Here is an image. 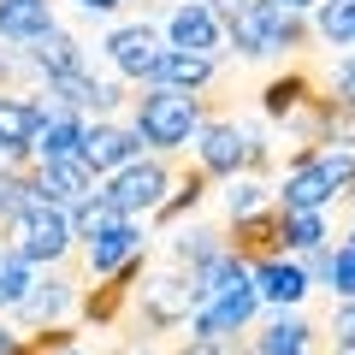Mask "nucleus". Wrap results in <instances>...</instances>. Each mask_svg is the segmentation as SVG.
<instances>
[{"label":"nucleus","mask_w":355,"mask_h":355,"mask_svg":"<svg viewBox=\"0 0 355 355\" xmlns=\"http://www.w3.org/2000/svg\"><path fill=\"white\" fill-rule=\"evenodd\" d=\"M314 24H302V12L279 6V0H249L237 18H225V42L243 60H266V53H296L308 48Z\"/></svg>","instance_id":"nucleus-1"},{"label":"nucleus","mask_w":355,"mask_h":355,"mask_svg":"<svg viewBox=\"0 0 355 355\" xmlns=\"http://www.w3.org/2000/svg\"><path fill=\"white\" fill-rule=\"evenodd\" d=\"M207 125V107L202 95H184V89H142L137 95V137L148 142L154 154H172L184 148V142H196Z\"/></svg>","instance_id":"nucleus-2"},{"label":"nucleus","mask_w":355,"mask_h":355,"mask_svg":"<svg viewBox=\"0 0 355 355\" xmlns=\"http://www.w3.org/2000/svg\"><path fill=\"white\" fill-rule=\"evenodd\" d=\"M6 243H12L30 266H65L77 254L71 214H65V207H48V202H36L30 214H18L12 225H6Z\"/></svg>","instance_id":"nucleus-3"},{"label":"nucleus","mask_w":355,"mask_h":355,"mask_svg":"<svg viewBox=\"0 0 355 355\" xmlns=\"http://www.w3.org/2000/svg\"><path fill=\"white\" fill-rule=\"evenodd\" d=\"M196 166L207 178H243V172H261L266 166V148L254 137H243L231 119H207L202 137H196Z\"/></svg>","instance_id":"nucleus-4"},{"label":"nucleus","mask_w":355,"mask_h":355,"mask_svg":"<svg viewBox=\"0 0 355 355\" xmlns=\"http://www.w3.org/2000/svg\"><path fill=\"white\" fill-rule=\"evenodd\" d=\"M166 190H172V166H166L160 154H154V160L125 166V172H113V178L101 184V196H107V202H113L125 219H137V214H160V207L172 202Z\"/></svg>","instance_id":"nucleus-5"},{"label":"nucleus","mask_w":355,"mask_h":355,"mask_svg":"<svg viewBox=\"0 0 355 355\" xmlns=\"http://www.w3.org/2000/svg\"><path fill=\"white\" fill-rule=\"evenodd\" d=\"M202 302H207L202 279H196V272H184V266L142 284V320H148V326H160V331H172V326H184V320H196V308H202Z\"/></svg>","instance_id":"nucleus-6"},{"label":"nucleus","mask_w":355,"mask_h":355,"mask_svg":"<svg viewBox=\"0 0 355 355\" xmlns=\"http://www.w3.org/2000/svg\"><path fill=\"white\" fill-rule=\"evenodd\" d=\"M166 36L160 30H148V24H125V30H113L107 36V60H113V71L119 77H130V83H160V65H166Z\"/></svg>","instance_id":"nucleus-7"},{"label":"nucleus","mask_w":355,"mask_h":355,"mask_svg":"<svg viewBox=\"0 0 355 355\" xmlns=\"http://www.w3.org/2000/svg\"><path fill=\"white\" fill-rule=\"evenodd\" d=\"M166 48L178 53H214L225 48V18L207 6V0H184V6H172V18H166Z\"/></svg>","instance_id":"nucleus-8"},{"label":"nucleus","mask_w":355,"mask_h":355,"mask_svg":"<svg viewBox=\"0 0 355 355\" xmlns=\"http://www.w3.org/2000/svg\"><path fill=\"white\" fill-rule=\"evenodd\" d=\"M77 249H83V272L89 279H113V272H125L130 261H148V231H142L137 219H125V225H113L107 237L77 243Z\"/></svg>","instance_id":"nucleus-9"},{"label":"nucleus","mask_w":355,"mask_h":355,"mask_svg":"<svg viewBox=\"0 0 355 355\" xmlns=\"http://www.w3.org/2000/svg\"><path fill=\"white\" fill-rule=\"evenodd\" d=\"M231 254H237L243 266H261V261H279L284 249H291V243H284V207L272 202L266 207V214H249V219H237V225H231Z\"/></svg>","instance_id":"nucleus-10"},{"label":"nucleus","mask_w":355,"mask_h":355,"mask_svg":"<svg viewBox=\"0 0 355 355\" xmlns=\"http://www.w3.org/2000/svg\"><path fill=\"white\" fill-rule=\"evenodd\" d=\"M95 178H101V172H95L83 154H71V160H42V202L77 214L89 196H101V190H95Z\"/></svg>","instance_id":"nucleus-11"},{"label":"nucleus","mask_w":355,"mask_h":355,"mask_svg":"<svg viewBox=\"0 0 355 355\" xmlns=\"http://www.w3.org/2000/svg\"><path fill=\"white\" fill-rule=\"evenodd\" d=\"M42 101L30 95H0V148L6 160H36V137H42Z\"/></svg>","instance_id":"nucleus-12"},{"label":"nucleus","mask_w":355,"mask_h":355,"mask_svg":"<svg viewBox=\"0 0 355 355\" xmlns=\"http://www.w3.org/2000/svg\"><path fill=\"white\" fill-rule=\"evenodd\" d=\"M137 154H142V137H137V125H89V137H83V160L95 166V172H125V166H137Z\"/></svg>","instance_id":"nucleus-13"},{"label":"nucleus","mask_w":355,"mask_h":355,"mask_svg":"<svg viewBox=\"0 0 355 355\" xmlns=\"http://www.w3.org/2000/svg\"><path fill=\"white\" fill-rule=\"evenodd\" d=\"M71 302H77V272H60V279H48V284H36V291H30V302L18 308V320L30 326V338H36L42 326L60 331V320L71 314Z\"/></svg>","instance_id":"nucleus-14"},{"label":"nucleus","mask_w":355,"mask_h":355,"mask_svg":"<svg viewBox=\"0 0 355 355\" xmlns=\"http://www.w3.org/2000/svg\"><path fill=\"white\" fill-rule=\"evenodd\" d=\"M272 196H279V207H291V214H326V207L338 202V190H331L308 160H296L291 172L279 178V190H272Z\"/></svg>","instance_id":"nucleus-15"},{"label":"nucleus","mask_w":355,"mask_h":355,"mask_svg":"<svg viewBox=\"0 0 355 355\" xmlns=\"http://www.w3.org/2000/svg\"><path fill=\"white\" fill-rule=\"evenodd\" d=\"M249 355H314V326L296 314H279L249 331Z\"/></svg>","instance_id":"nucleus-16"},{"label":"nucleus","mask_w":355,"mask_h":355,"mask_svg":"<svg viewBox=\"0 0 355 355\" xmlns=\"http://www.w3.org/2000/svg\"><path fill=\"white\" fill-rule=\"evenodd\" d=\"M254 291H261V302H272V308H296L308 296V272H302V261H261L254 266Z\"/></svg>","instance_id":"nucleus-17"},{"label":"nucleus","mask_w":355,"mask_h":355,"mask_svg":"<svg viewBox=\"0 0 355 355\" xmlns=\"http://www.w3.org/2000/svg\"><path fill=\"white\" fill-rule=\"evenodd\" d=\"M53 30V6L48 0H0V42L12 48H30L36 36Z\"/></svg>","instance_id":"nucleus-18"},{"label":"nucleus","mask_w":355,"mask_h":355,"mask_svg":"<svg viewBox=\"0 0 355 355\" xmlns=\"http://www.w3.org/2000/svg\"><path fill=\"white\" fill-rule=\"evenodd\" d=\"M24 60L36 65L42 77H65V71H83V48H77V42L65 36L60 24H53L48 36H36V42H30V48H24Z\"/></svg>","instance_id":"nucleus-19"},{"label":"nucleus","mask_w":355,"mask_h":355,"mask_svg":"<svg viewBox=\"0 0 355 355\" xmlns=\"http://www.w3.org/2000/svg\"><path fill=\"white\" fill-rule=\"evenodd\" d=\"M219 77V60L214 53H166V65H160V89H184V95H196V89H207Z\"/></svg>","instance_id":"nucleus-20"},{"label":"nucleus","mask_w":355,"mask_h":355,"mask_svg":"<svg viewBox=\"0 0 355 355\" xmlns=\"http://www.w3.org/2000/svg\"><path fill=\"white\" fill-rule=\"evenodd\" d=\"M83 137H89V125L77 113H53L36 137V160H71V154H83Z\"/></svg>","instance_id":"nucleus-21"},{"label":"nucleus","mask_w":355,"mask_h":355,"mask_svg":"<svg viewBox=\"0 0 355 355\" xmlns=\"http://www.w3.org/2000/svg\"><path fill=\"white\" fill-rule=\"evenodd\" d=\"M30 291H36V266L0 237V308H12V314H18V308L30 302Z\"/></svg>","instance_id":"nucleus-22"},{"label":"nucleus","mask_w":355,"mask_h":355,"mask_svg":"<svg viewBox=\"0 0 355 355\" xmlns=\"http://www.w3.org/2000/svg\"><path fill=\"white\" fill-rule=\"evenodd\" d=\"M314 36L331 48H355V0H320L314 6Z\"/></svg>","instance_id":"nucleus-23"},{"label":"nucleus","mask_w":355,"mask_h":355,"mask_svg":"<svg viewBox=\"0 0 355 355\" xmlns=\"http://www.w3.org/2000/svg\"><path fill=\"white\" fill-rule=\"evenodd\" d=\"M302 160L314 166V172L326 178V184H331L338 196H349V190H355V154H349V148L326 142V148H302Z\"/></svg>","instance_id":"nucleus-24"},{"label":"nucleus","mask_w":355,"mask_h":355,"mask_svg":"<svg viewBox=\"0 0 355 355\" xmlns=\"http://www.w3.org/2000/svg\"><path fill=\"white\" fill-rule=\"evenodd\" d=\"M113 225H125V214H119L107 196H89L83 207L71 214V231H77V243H95V237H107Z\"/></svg>","instance_id":"nucleus-25"},{"label":"nucleus","mask_w":355,"mask_h":355,"mask_svg":"<svg viewBox=\"0 0 355 355\" xmlns=\"http://www.w3.org/2000/svg\"><path fill=\"white\" fill-rule=\"evenodd\" d=\"M225 207H231V219H249V214H266L272 207V190H266L254 172H243V178H231V190H225Z\"/></svg>","instance_id":"nucleus-26"},{"label":"nucleus","mask_w":355,"mask_h":355,"mask_svg":"<svg viewBox=\"0 0 355 355\" xmlns=\"http://www.w3.org/2000/svg\"><path fill=\"white\" fill-rule=\"evenodd\" d=\"M284 243H291L296 254L326 249V214H291V207H284Z\"/></svg>","instance_id":"nucleus-27"},{"label":"nucleus","mask_w":355,"mask_h":355,"mask_svg":"<svg viewBox=\"0 0 355 355\" xmlns=\"http://www.w3.org/2000/svg\"><path fill=\"white\" fill-rule=\"evenodd\" d=\"M331 291H338L343 302H355V249H349V243L331 249Z\"/></svg>","instance_id":"nucleus-28"},{"label":"nucleus","mask_w":355,"mask_h":355,"mask_svg":"<svg viewBox=\"0 0 355 355\" xmlns=\"http://www.w3.org/2000/svg\"><path fill=\"white\" fill-rule=\"evenodd\" d=\"M331 142H338V148H349L355 154V107H331Z\"/></svg>","instance_id":"nucleus-29"},{"label":"nucleus","mask_w":355,"mask_h":355,"mask_svg":"<svg viewBox=\"0 0 355 355\" xmlns=\"http://www.w3.org/2000/svg\"><path fill=\"white\" fill-rule=\"evenodd\" d=\"M331 89H338V101H343V107H355V53L338 65V71H331Z\"/></svg>","instance_id":"nucleus-30"},{"label":"nucleus","mask_w":355,"mask_h":355,"mask_svg":"<svg viewBox=\"0 0 355 355\" xmlns=\"http://www.w3.org/2000/svg\"><path fill=\"white\" fill-rule=\"evenodd\" d=\"M36 338H42V331H36ZM42 355H89V349H77L71 331H48V338H42Z\"/></svg>","instance_id":"nucleus-31"},{"label":"nucleus","mask_w":355,"mask_h":355,"mask_svg":"<svg viewBox=\"0 0 355 355\" xmlns=\"http://www.w3.org/2000/svg\"><path fill=\"white\" fill-rule=\"evenodd\" d=\"M77 6H83V12H113L119 0H77Z\"/></svg>","instance_id":"nucleus-32"},{"label":"nucleus","mask_w":355,"mask_h":355,"mask_svg":"<svg viewBox=\"0 0 355 355\" xmlns=\"http://www.w3.org/2000/svg\"><path fill=\"white\" fill-rule=\"evenodd\" d=\"M279 6H291V12H308V6H320V0H279Z\"/></svg>","instance_id":"nucleus-33"},{"label":"nucleus","mask_w":355,"mask_h":355,"mask_svg":"<svg viewBox=\"0 0 355 355\" xmlns=\"http://www.w3.org/2000/svg\"><path fill=\"white\" fill-rule=\"evenodd\" d=\"M343 243H349V249H355V225H349V237H343Z\"/></svg>","instance_id":"nucleus-34"},{"label":"nucleus","mask_w":355,"mask_h":355,"mask_svg":"<svg viewBox=\"0 0 355 355\" xmlns=\"http://www.w3.org/2000/svg\"><path fill=\"white\" fill-rule=\"evenodd\" d=\"M349 214H355V190H349Z\"/></svg>","instance_id":"nucleus-35"},{"label":"nucleus","mask_w":355,"mask_h":355,"mask_svg":"<svg viewBox=\"0 0 355 355\" xmlns=\"http://www.w3.org/2000/svg\"><path fill=\"white\" fill-rule=\"evenodd\" d=\"M0 71H6V60H0Z\"/></svg>","instance_id":"nucleus-36"},{"label":"nucleus","mask_w":355,"mask_h":355,"mask_svg":"<svg viewBox=\"0 0 355 355\" xmlns=\"http://www.w3.org/2000/svg\"><path fill=\"white\" fill-rule=\"evenodd\" d=\"M0 160H6V148H0Z\"/></svg>","instance_id":"nucleus-37"}]
</instances>
